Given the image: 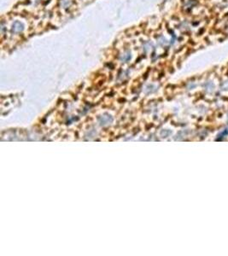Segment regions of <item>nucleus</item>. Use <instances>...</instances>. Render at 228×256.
Listing matches in <instances>:
<instances>
[{"instance_id":"obj_1","label":"nucleus","mask_w":228,"mask_h":256,"mask_svg":"<svg viewBox=\"0 0 228 256\" xmlns=\"http://www.w3.org/2000/svg\"><path fill=\"white\" fill-rule=\"evenodd\" d=\"M23 29H24V27H23L22 23H21L20 22H14V24L12 26V32L13 33H21L22 31H23Z\"/></svg>"}]
</instances>
